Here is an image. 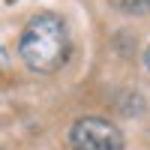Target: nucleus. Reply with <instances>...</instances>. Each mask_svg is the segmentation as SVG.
<instances>
[{"mask_svg": "<svg viewBox=\"0 0 150 150\" xmlns=\"http://www.w3.org/2000/svg\"><path fill=\"white\" fill-rule=\"evenodd\" d=\"M144 66L150 69V45H147V51H144Z\"/></svg>", "mask_w": 150, "mask_h": 150, "instance_id": "nucleus-4", "label": "nucleus"}, {"mask_svg": "<svg viewBox=\"0 0 150 150\" xmlns=\"http://www.w3.org/2000/svg\"><path fill=\"white\" fill-rule=\"evenodd\" d=\"M18 57L39 75H51L69 57V27L57 12H36L18 36Z\"/></svg>", "mask_w": 150, "mask_h": 150, "instance_id": "nucleus-1", "label": "nucleus"}, {"mask_svg": "<svg viewBox=\"0 0 150 150\" xmlns=\"http://www.w3.org/2000/svg\"><path fill=\"white\" fill-rule=\"evenodd\" d=\"M69 147L72 150H123L126 138L114 120L99 117V114H87L78 117L69 126Z\"/></svg>", "mask_w": 150, "mask_h": 150, "instance_id": "nucleus-2", "label": "nucleus"}, {"mask_svg": "<svg viewBox=\"0 0 150 150\" xmlns=\"http://www.w3.org/2000/svg\"><path fill=\"white\" fill-rule=\"evenodd\" d=\"M120 12H126V15H141V12L150 9V0H111Z\"/></svg>", "mask_w": 150, "mask_h": 150, "instance_id": "nucleus-3", "label": "nucleus"}]
</instances>
